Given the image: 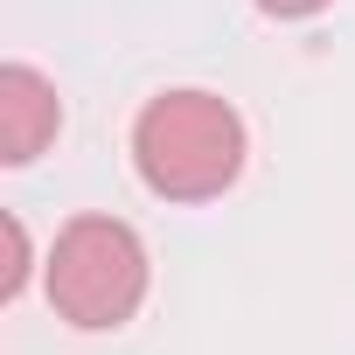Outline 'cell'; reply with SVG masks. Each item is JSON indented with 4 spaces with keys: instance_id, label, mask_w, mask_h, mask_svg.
<instances>
[{
    "instance_id": "6da1fadb",
    "label": "cell",
    "mask_w": 355,
    "mask_h": 355,
    "mask_svg": "<svg viewBox=\"0 0 355 355\" xmlns=\"http://www.w3.org/2000/svg\"><path fill=\"white\" fill-rule=\"evenodd\" d=\"M132 167L160 202H216L244 174V119L216 91H160L132 125Z\"/></svg>"
},
{
    "instance_id": "7a4b0ae2",
    "label": "cell",
    "mask_w": 355,
    "mask_h": 355,
    "mask_svg": "<svg viewBox=\"0 0 355 355\" xmlns=\"http://www.w3.org/2000/svg\"><path fill=\"white\" fill-rule=\"evenodd\" d=\"M146 300V244L132 223L119 216H70L56 251H49V306L84 327V334H105V327H125Z\"/></svg>"
},
{
    "instance_id": "3957f363",
    "label": "cell",
    "mask_w": 355,
    "mask_h": 355,
    "mask_svg": "<svg viewBox=\"0 0 355 355\" xmlns=\"http://www.w3.org/2000/svg\"><path fill=\"white\" fill-rule=\"evenodd\" d=\"M63 125V98L35 63H8L0 70V160L28 167Z\"/></svg>"
},
{
    "instance_id": "277c9868",
    "label": "cell",
    "mask_w": 355,
    "mask_h": 355,
    "mask_svg": "<svg viewBox=\"0 0 355 355\" xmlns=\"http://www.w3.org/2000/svg\"><path fill=\"white\" fill-rule=\"evenodd\" d=\"M0 230H8V272H0V300H15V293L28 286V230H21V216H8Z\"/></svg>"
},
{
    "instance_id": "5b68a950",
    "label": "cell",
    "mask_w": 355,
    "mask_h": 355,
    "mask_svg": "<svg viewBox=\"0 0 355 355\" xmlns=\"http://www.w3.org/2000/svg\"><path fill=\"white\" fill-rule=\"evenodd\" d=\"M258 8L272 15V21H306V15H320L327 0H258Z\"/></svg>"
}]
</instances>
